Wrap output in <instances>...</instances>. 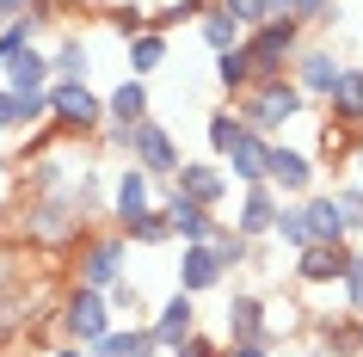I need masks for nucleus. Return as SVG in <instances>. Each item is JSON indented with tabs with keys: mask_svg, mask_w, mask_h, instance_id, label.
<instances>
[{
	"mask_svg": "<svg viewBox=\"0 0 363 357\" xmlns=\"http://www.w3.org/2000/svg\"><path fill=\"white\" fill-rule=\"evenodd\" d=\"M6 130H19V93L0 87V136H6Z\"/></svg>",
	"mask_w": 363,
	"mask_h": 357,
	"instance_id": "79ce46f5",
	"label": "nucleus"
},
{
	"mask_svg": "<svg viewBox=\"0 0 363 357\" xmlns=\"http://www.w3.org/2000/svg\"><path fill=\"white\" fill-rule=\"evenodd\" d=\"M43 99H50V123L62 136H99V123H105V99L86 80H50Z\"/></svg>",
	"mask_w": 363,
	"mask_h": 357,
	"instance_id": "423d86ee",
	"label": "nucleus"
},
{
	"mask_svg": "<svg viewBox=\"0 0 363 357\" xmlns=\"http://www.w3.org/2000/svg\"><path fill=\"white\" fill-rule=\"evenodd\" d=\"M271 241H284L289 253L308 246V222H302V204H277V222H271Z\"/></svg>",
	"mask_w": 363,
	"mask_h": 357,
	"instance_id": "473e14b6",
	"label": "nucleus"
},
{
	"mask_svg": "<svg viewBox=\"0 0 363 357\" xmlns=\"http://www.w3.org/2000/svg\"><path fill=\"white\" fill-rule=\"evenodd\" d=\"M222 172H228L234 185H265V136H240L228 148V160H222Z\"/></svg>",
	"mask_w": 363,
	"mask_h": 357,
	"instance_id": "4be33fe9",
	"label": "nucleus"
},
{
	"mask_svg": "<svg viewBox=\"0 0 363 357\" xmlns=\"http://www.w3.org/2000/svg\"><path fill=\"white\" fill-rule=\"evenodd\" d=\"M351 167H357V179H363V136L351 142Z\"/></svg>",
	"mask_w": 363,
	"mask_h": 357,
	"instance_id": "a18cd8bd",
	"label": "nucleus"
},
{
	"mask_svg": "<svg viewBox=\"0 0 363 357\" xmlns=\"http://www.w3.org/2000/svg\"><path fill=\"white\" fill-rule=\"evenodd\" d=\"M130 130L135 123H99V142H105L111 154H130Z\"/></svg>",
	"mask_w": 363,
	"mask_h": 357,
	"instance_id": "a19ab883",
	"label": "nucleus"
},
{
	"mask_svg": "<svg viewBox=\"0 0 363 357\" xmlns=\"http://www.w3.org/2000/svg\"><path fill=\"white\" fill-rule=\"evenodd\" d=\"M74 253H80L74 259V283L80 290H99V296H105L117 278H130V241H123L117 228H105V234L86 228V234L74 241Z\"/></svg>",
	"mask_w": 363,
	"mask_h": 357,
	"instance_id": "7ed1b4c3",
	"label": "nucleus"
},
{
	"mask_svg": "<svg viewBox=\"0 0 363 357\" xmlns=\"http://www.w3.org/2000/svg\"><path fill=\"white\" fill-rule=\"evenodd\" d=\"M345 62L333 56V50H314V43H302L296 50V62H289V80H296V93L302 99H326V87L339 80Z\"/></svg>",
	"mask_w": 363,
	"mask_h": 357,
	"instance_id": "4468645a",
	"label": "nucleus"
},
{
	"mask_svg": "<svg viewBox=\"0 0 363 357\" xmlns=\"http://www.w3.org/2000/svg\"><path fill=\"white\" fill-rule=\"evenodd\" d=\"M0 87L6 93H43L50 87V50L43 43H25L19 56H6L0 62Z\"/></svg>",
	"mask_w": 363,
	"mask_h": 357,
	"instance_id": "f3484780",
	"label": "nucleus"
},
{
	"mask_svg": "<svg viewBox=\"0 0 363 357\" xmlns=\"http://www.w3.org/2000/svg\"><path fill=\"white\" fill-rule=\"evenodd\" d=\"M302 111H308V99L296 93V80H289V75L252 80L247 93H240V105H234V117H240L252 136H265V142H277V130H284V123H296Z\"/></svg>",
	"mask_w": 363,
	"mask_h": 357,
	"instance_id": "f257e3e1",
	"label": "nucleus"
},
{
	"mask_svg": "<svg viewBox=\"0 0 363 357\" xmlns=\"http://www.w3.org/2000/svg\"><path fill=\"white\" fill-rule=\"evenodd\" d=\"M0 278H6V265H0Z\"/></svg>",
	"mask_w": 363,
	"mask_h": 357,
	"instance_id": "5fc2aeb1",
	"label": "nucleus"
},
{
	"mask_svg": "<svg viewBox=\"0 0 363 357\" xmlns=\"http://www.w3.org/2000/svg\"><path fill=\"white\" fill-rule=\"evenodd\" d=\"M222 357H271L265 339H247V345H222Z\"/></svg>",
	"mask_w": 363,
	"mask_h": 357,
	"instance_id": "37998d69",
	"label": "nucleus"
},
{
	"mask_svg": "<svg viewBox=\"0 0 363 357\" xmlns=\"http://www.w3.org/2000/svg\"><path fill=\"white\" fill-rule=\"evenodd\" d=\"M123 241H135V246H172V222H167V209L154 204L148 216H135V222H130V234H123Z\"/></svg>",
	"mask_w": 363,
	"mask_h": 357,
	"instance_id": "2f4dec72",
	"label": "nucleus"
},
{
	"mask_svg": "<svg viewBox=\"0 0 363 357\" xmlns=\"http://www.w3.org/2000/svg\"><path fill=\"white\" fill-rule=\"evenodd\" d=\"M167 357H222V345H216V339H203V333H191L185 345H172Z\"/></svg>",
	"mask_w": 363,
	"mask_h": 357,
	"instance_id": "ea45409f",
	"label": "nucleus"
},
{
	"mask_svg": "<svg viewBox=\"0 0 363 357\" xmlns=\"http://www.w3.org/2000/svg\"><path fill=\"white\" fill-rule=\"evenodd\" d=\"M333 204H339V216H345V234H363V179L333 185Z\"/></svg>",
	"mask_w": 363,
	"mask_h": 357,
	"instance_id": "c9c22d12",
	"label": "nucleus"
},
{
	"mask_svg": "<svg viewBox=\"0 0 363 357\" xmlns=\"http://www.w3.org/2000/svg\"><path fill=\"white\" fill-rule=\"evenodd\" d=\"M0 31H6V6H0Z\"/></svg>",
	"mask_w": 363,
	"mask_h": 357,
	"instance_id": "603ef678",
	"label": "nucleus"
},
{
	"mask_svg": "<svg viewBox=\"0 0 363 357\" xmlns=\"http://www.w3.org/2000/svg\"><path fill=\"white\" fill-rule=\"evenodd\" d=\"M216 80H222L228 93H247V87H252V62H247V50H222V56H216Z\"/></svg>",
	"mask_w": 363,
	"mask_h": 357,
	"instance_id": "72a5a7b5",
	"label": "nucleus"
},
{
	"mask_svg": "<svg viewBox=\"0 0 363 357\" xmlns=\"http://www.w3.org/2000/svg\"><path fill=\"white\" fill-rule=\"evenodd\" d=\"M123 56H130V75H135V80H148L154 68H167V38H160V31L123 38Z\"/></svg>",
	"mask_w": 363,
	"mask_h": 357,
	"instance_id": "bb28decb",
	"label": "nucleus"
},
{
	"mask_svg": "<svg viewBox=\"0 0 363 357\" xmlns=\"http://www.w3.org/2000/svg\"><path fill=\"white\" fill-rule=\"evenodd\" d=\"M86 222H93V209L80 204V191H43L38 204H31V216H25V234L38 246H68L86 234Z\"/></svg>",
	"mask_w": 363,
	"mask_h": 357,
	"instance_id": "f03ea898",
	"label": "nucleus"
},
{
	"mask_svg": "<svg viewBox=\"0 0 363 357\" xmlns=\"http://www.w3.org/2000/svg\"><path fill=\"white\" fill-rule=\"evenodd\" d=\"M86 357H167V351L154 345V333H148V326H111V333L99 339V345H93Z\"/></svg>",
	"mask_w": 363,
	"mask_h": 357,
	"instance_id": "5701e85b",
	"label": "nucleus"
},
{
	"mask_svg": "<svg viewBox=\"0 0 363 357\" xmlns=\"http://www.w3.org/2000/svg\"><path fill=\"white\" fill-rule=\"evenodd\" d=\"M210 253H216V265L222 271H240V265H259V241H247V234H234L228 222L210 234Z\"/></svg>",
	"mask_w": 363,
	"mask_h": 357,
	"instance_id": "a878e982",
	"label": "nucleus"
},
{
	"mask_svg": "<svg viewBox=\"0 0 363 357\" xmlns=\"http://www.w3.org/2000/svg\"><path fill=\"white\" fill-rule=\"evenodd\" d=\"M351 253H357V246L345 241V246H302V253H296V283H308V290H326V283H339L345 278V265H351Z\"/></svg>",
	"mask_w": 363,
	"mask_h": 357,
	"instance_id": "ddd939ff",
	"label": "nucleus"
},
{
	"mask_svg": "<svg viewBox=\"0 0 363 357\" xmlns=\"http://www.w3.org/2000/svg\"><path fill=\"white\" fill-rule=\"evenodd\" d=\"M240 50L252 62V80H277V75H289V62L302 50V25L296 19H265L240 38Z\"/></svg>",
	"mask_w": 363,
	"mask_h": 357,
	"instance_id": "39448f33",
	"label": "nucleus"
},
{
	"mask_svg": "<svg viewBox=\"0 0 363 357\" xmlns=\"http://www.w3.org/2000/svg\"><path fill=\"white\" fill-rule=\"evenodd\" d=\"M86 6H117V0H86Z\"/></svg>",
	"mask_w": 363,
	"mask_h": 357,
	"instance_id": "3c124183",
	"label": "nucleus"
},
{
	"mask_svg": "<svg viewBox=\"0 0 363 357\" xmlns=\"http://www.w3.org/2000/svg\"><path fill=\"white\" fill-rule=\"evenodd\" d=\"M148 209H154V179L142 167H117V179H111V228L130 234V222L148 216Z\"/></svg>",
	"mask_w": 363,
	"mask_h": 357,
	"instance_id": "9d476101",
	"label": "nucleus"
},
{
	"mask_svg": "<svg viewBox=\"0 0 363 357\" xmlns=\"http://www.w3.org/2000/svg\"><path fill=\"white\" fill-rule=\"evenodd\" d=\"M240 136H247V123H240L234 111H210V123H203V142H210L216 160H228V148L240 142Z\"/></svg>",
	"mask_w": 363,
	"mask_h": 357,
	"instance_id": "c756f323",
	"label": "nucleus"
},
{
	"mask_svg": "<svg viewBox=\"0 0 363 357\" xmlns=\"http://www.w3.org/2000/svg\"><path fill=\"white\" fill-rule=\"evenodd\" d=\"M314 333H320V345L333 357H357V314H339V320L320 314V320H314Z\"/></svg>",
	"mask_w": 363,
	"mask_h": 357,
	"instance_id": "cd10ccee",
	"label": "nucleus"
},
{
	"mask_svg": "<svg viewBox=\"0 0 363 357\" xmlns=\"http://www.w3.org/2000/svg\"><path fill=\"white\" fill-rule=\"evenodd\" d=\"M277 191L271 185H240V197H234V234H247V241H271V222H277Z\"/></svg>",
	"mask_w": 363,
	"mask_h": 357,
	"instance_id": "f8f14e48",
	"label": "nucleus"
},
{
	"mask_svg": "<svg viewBox=\"0 0 363 357\" xmlns=\"http://www.w3.org/2000/svg\"><path fill=\"white\" fill-rule=\"evenodd\" d=\"M154 117V99H148V80H117L111 93H105V123H142Z\"/></svg>",
	"mask_w": 363,
	"mask_h": 357,
	"instance_id": "412c9836",
	"label": "nucleus"
},
{
	"mask_svg": "<svg viewBox=\"0 0 363 357\" xmlns=\"http://www.w3.org/2000/svg\"><path fill=\"white\" fill-rule=\"evenodd\" d=\"M197 38H203V50H210V56H222V50H240V38H247V31H240L222 6H203V13H197Z\"/></svg>",
	"mask_w": 363,
	"mask_h": 357,
	"instance_id": "393cba45",
	"label": "nucleus"
},
{
	"mask_svg": "<svg viewBox=\"0 0 363 357\" xmlns=\"http://www.w3.org/2000/svg\"><path fill=\"white\" fill-rule=\"evenodd\" d=\"M320 105L333 111V123H339V130H357V117H363V68H351V62H345L339 80L326 87Z\"/></svg>",
	"mask_w": 363,
	"mask_h": 357,
	"instance_id": "aec40b11",
	"label": "nucleus"
},
{
	"mask_svg": "<svg viewBox=\"0 0 363 357\" xmlns=\"http://www.w3.org/2000/svg\"><path fill=\"white\" fill-rule=\"evenodd\" d=\"M265 6V19H289V0H259Z\"/></svg>",
	"mask_w": 363,
	"mask_h": 357,
	"instance_id": "c03bdc74",
	"label": "nucleus"
},
{
	"mask_svg": "<svg viewBox=\"0 0 363 357\" xmlns=\"http://www.w3.org/2000/svg\"><path fill=\"white\" fill-rule=\"evenodd\" d=\"M86 75H93V50H86V38L68 31V38L50 50V80H86Z\"/></svg>",
	"mask_w": 363,
	"mask_h": 357,
	"instance_id": "b1692460",
	"label": "nucleus"
},
{
	"mask_svg": "<svg viewBox=\"0 0 363 357\" xmlns=\"http://www.w3.org/2000/svg\"><path fill=\"white\" fill-rule=\"evenodd\" d=\"M43 357H86L80 345H56V351H43Z\"/></svg>",
	"mask_w": 363,
	"mask_h": 357,
	"instance_id": "49530a36",
	"label": "nucleus"
},
{
	"mask_svg": "<svg viewBox=\"0 0 363 357\" xmlns=\"http://www.w3.org/2000/svg\"><path fill=\"white\" fill-rule=\"evenodd\" d=\"M339 290H345V314H363V253H351V265H345Z\"/></svg>",
	"mask_w": 363,
	"mask_h": 357,
	"instance_id": "4c0bfd02",
	"label": "nucleus"
},
{
	"mask_svg": "<svg viewBox=\"0 0 363 357\" xmlns=\"http://www.w3.org/2000/svg\"><path fill=\"white\" fill-rule=\"evenodd\" d=\"M210 6H222V13H228V19L240 25V31H252V25H265V6H259V0H210Z\"/></svg>",
	"mask_w": 363,
	"mask_h": 357,
	"instance_id": "58836bf2",
	"label": "nucleus"
},
{
	"mask_svg": "<svg viewBox=\"0 0 363 357\" xmlns=\"http://www.w3.org/2000/svg\"><path fill=\"white\" fill-rule=\"evenodd\" d=\"M160 191H167V185H160ZM160 209H167V222H172V241H179V246H185V241H210L216 228H222V216H210L203 204H185L179 191H167V204H160Z\"/></svg>",
	"mask_w": 363,
	"mask_h": 357,
	"instance_id": "6ab92c4d",
	"label": "nucleus"
},
{
	"mask_svg": "<svg viewBox=\"0 0 363 357\" xmlns=\"http://www.w3.org/2000/svg\"><path fill=\"white\" fill-rule=\"evenodd\" d=\"M357 136H363V117H357Z\"/></svg>",
	"mask_w": 363,
	"mask_h": 357,
	"instance_id": "864d4df0",
	"label": "nucleus"
},
{
	"mask_svg": "<svg viewBox=\"0 0 363 357\" xmlns=\"http://www.w3.org/2000/svg\"><path fill=\"white\" fill-rule=\"evenodd\" d=\"M105 19H111L117 38H142L148 31V6L142 0H117V6H105Z\"/></svg>",
	"mask_w": 363,
	"mask_h": 357,
	"instance_id": "f704fd0d",
	"label": "nucleus"
},
{
	"mask_svg": "<svg viewBox=\"0 0 363 357\" xmlns=\"http://www.w3.org/2000/svg\"><path fill=\"white\" fill-rule=\"evenodd\" d=\"M185 204H203L210 216H222V204L234 197V179L222 172V160H179V172H172V185Z\"/></svg>",
	"mask_w": 363,
	"mask_h": 357,
	"instance_id": "6e6552de",
	"label": "nucleus"
},
{
	"mask_svg": "<svg viewBox=\"0 0 363 357\" xmlns=\"http://www.w3.org/2000/svg\"><path fill=\"white\" fill-rule=\"evenodd\" d=\"M357 357H363V314H357Z\"/></svg>",
	"mask_w": 363,
	"mask_h": 357,
	"instance_id": "09e8293b",
	"label": "nucleus"
},
{
	"mask_svg": "<svg viewBox=\"0 0 363 357\" xmlns=\"http://www.w3.org/2000/svg\"><path fill=\"white\" fill-rule=\"evenodd\" d=\"M265 185L277 191L284 204L308 197V191H314V154L289 148V142H265Z\"/></svg>",
	"mask_w": 363,
	"mask_h": 357,
	"instance_id": "1a4fd4ad",
	"label": "nucleus"
},
{
	"mask_svg": "<svg viewBox=\"0 0 363 357\" xmlns=\"http://www.w3.org/2000/svg\"><path fill=\"white\" fill-rule=\"evenodd\" d=\"M31 160H38V167H31L38 197H43V191H68V185H74V179H68V154H50V148H43V154H31Z\"/></svg>",
	"mask_w": 363,
	"mask_h": 357,
	"instance_id": "7c9ffc66",
	"label": "nucleus"
},
{
	"mask_svg": "<svg viewBox=\"0 0 363 357\" xmlns=\"http://www.w3.org/2000/svg\"><path fill=\"white\" fill-rule=\"evenodd\" d=\"M265 296H252V290H234L228 308H222V326H228V345H247V339H265Z\"/></svg>",
	"mask_w": 363,
	"mask_h": 357,
	"instance_id": "a211bd4d",
	"label": "nucleus"
},
{
	"mask_svg": "<svg viewBox=\"0 0 363 357\" xmlns=\"http://www.w3.org/2000/svg\"><path fill=\"white\" fill-rule=\"evenodd\" d=\"M179 160H185V154H179V136H172L167 123H160V117H142V123L130 130V167H142V172H148V179H154V191H160V185H172Z\"/></svg>",
	"mask_w": 363,
	"mask_h": 357,
	"instance_id": "0eeeda50",
	"label": "nucleus"
},
{
	"mask_svg": "<svg viewBox=\"0 0 363 357\" xmlns=\"http://www.w3.org/2000/svg\"><path fill=\"white\" fill-rule=\"evenodd\" d=\"M105 302H111V314H130V326H148V314H154V302L142 296L130 278H117L111 290H105Z\"/></svg>",
	"mask_w": 363,
	"mask_h": 357,
	"instance_id": "c85d7f7f",
	"label": "nucleus"
},
{
	"mask_svg": "<svg viewBox=\"0 0 363 357\" xmlns=\"http://www.w3.org/2000/svg\"><path fill=\"white\" fill-rule=\"evenodd\" d=\"M148 333L160 351H172V345H185V339L197 333V296H185V290H172L160 308L148 314Z\"/></svg>",
	"mask_w": 363,
	"mask_h": 357,
	"instance_id": "9b49d317",
	"label": "nucleus"
},
{
	"mask_svg": "<svg viewBox=\"0 0 363 357\" xmlns=\"http://www.w3.org/2000/svg\"><path fill=\"white\" fill-rule=\"evenodd\" d=\"M302 357H333V351H326V345H308V351Z\"/></svg>",
	"mask_w": 363,
	"mask_h": 357,
	"instance_id": "de8ad7c7",
	"label": "nucleus"
},
{
	"mask_svg": "<svg viewBox=\"0 0 363 357\" xmlns=\"http://www.w3.org/2000/svg\"><path fill=\"white\" fill-rule=\"evenodd\" d=\"M185 6H191V13H203V6H210V0H185Z\"/></svg>",
	"mask_w": 363,
	"mask_h": 357,
	"instance_id": "8fccbe9b",
	"label": "nucleus"
},
{
	"mask_svg": "<svg viewBox=\"0 0 363 357\" xmlns=\"http://www.w3.org/2000/svg\"><path fill=\"white\" fill-rule=\"evenodd\" d=\"M50 320H56L62 345H80V351H93L99 339H105V333H111V326H117L111 302L99 296V290H80V283H74V290H68V296H62V308H56V314H50Z\"/></svg>",
	"mask_w": 363,
	"mask_h": 357,
	"instance_id": "20e7f679",
	"label": "nucleus"
},
{
	"mask_svg": "<svg viewBox=\"0 0 363 357\" xmlns=\"http://www.w3.org/2000/svg\"><path fill=\"white\" fill-rule=\"evenodd\" d=\"M222 283H228V271L216 265L210 241H185V253H179V290H185V296H210Z\"/></svg>",
	"mask_w": 363,
	"mask_h": 357,
	"instance_id": "2eb2a0df",
	"label": "nucleus"
},
{
	"mask_svg": "<svg viewBox=\"0 0 363 357\" xmlns=\"http://www.w3.org/2000/svg\"><path fill=\"white\" fill-rule=\"evenodd\" d=\"M296 204H302V222H308V246H345L351 241L339 204H333V191H308V197H296Z\"/></svg>",
	"mask_w": 363,
	"mask_h": 357,
	"instance_id": "dca6fc26",
	"label": "nucleus"
},
{
	"mask_svg": "<svg viewBox=\"0 0 363 357\" xmlns=\"http://www.w3.org/2000/svg\"><path fill=\"white\" fill-rule=\"evenodd\" d=\"M289 19L302 25H339V0H289Z\"/></svg>",
	"mask_w": 363,
	"mask_h": 357,
	"instance_id": "e433bc0d",
	"label": "nucleus"
}]
</instances>
